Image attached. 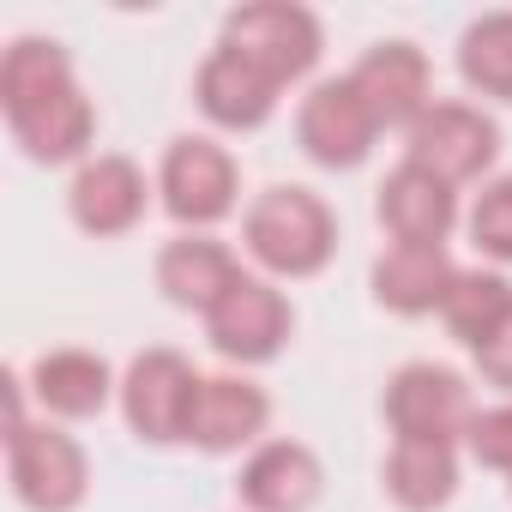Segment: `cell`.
<instances>
[{
	"label": "cell",
	"instance_id": "1",
	"mask_svg": "<svg viewBox=\"0 0 512 512\" xmlns=\"http://www.w3.org/2000/svg\"><path fill=\"white\" fill-rule=\"evenodd\" d=\"M0 115L13 145L43 169H79L97 157V103L85 97L67 43L55 37H13L0 55Z\"/></svg>",
	"mask_w": 512,
	"mask_h": 512
},
{
	"label": "cell",
	"instance_id": "2",
	"mask_svg": "<svg viewBox=\"0 0 512 512\" xmlns=\"http://www.w3.org/2000/svg\"><path fill=\"white\" fill-rule=\"evenodd\" d=\"M241 253L272 284L320 278L338 260V211L326 205V193H314L302 181H278V187L247 199V211H241Z\"/></svg>",
	"mask_w": 512,
	"mask_h": 512
},
{
	"label": "cell",
	"instance_id": "3",
	"mask_svg": "<svg viewBox=\"0 0 512 512\" xmlns=\"http://www.w3.org/2000/svg\"><path fill=\"white\" fill-rule=\"evenodd\" d=\"M13 422H7V482L25 512H79L91 494V452L49 416H31L25 374L7 380Z\"/></svg>",
	"mask_w": 512,
	"mask_h": 512
},
{
	"label": "cell",
	"instance_id": "4",
	"mask_svg": "<svg viewBox=\"0 0 512 512\" xmlns=\"http://www.w3.org/2000/svg\"><path fill=\"white\" fill-rule=\"evenodd\" d=\"M223 49H235L241 61H253L272 85H308L326 61V25L302 0H241L223 13L217 31Z\"/></svg>",
	"mask_w": 512,
	"mask_h": 512
},
{
	"label": "cell",
	"instance_id": "5",
	"mask_svg": "<svg viewBox=\"0 0 512 512\" xmlns=\"http://www.w3.org/2000/svg\"><path fill=\"white\" fill-rule=\"evenodd\" d=\"M157 205L175 217L181 235H211L223 217L241 211V163L211 133H175L157 163Z\"/></svg>",
	"mask_w": 512,
	"mask_h": 512
},
{
	"label": "cell",
	"instance_id": "6",
	"mask_svg": "<svg viewBox=\"0 0 512 512\" xmlns=\"http://www.w3.org/2000/svg\"><path fill=\"white\" fill-rule=\"evenodd\" d=\"M199 368L169 350L151 344L121 368V422L139 446H187V422H193V398H199Z\"/></svg>",
	"mask_w": 512,
	"mask_h": 512
},
{
	"label": "cell",
	"instance_id": "7",
	"mask_svg": "<svg viewBox=\"0 0 512 512\" xmlns=\"http://www.w3.org/2000/svg\"><path fill=\"white\" fill-rule=\"evenodd\" d=\"M500 157V121L482 103L464 97H434V109L404 133V163L440 175L446 187H482Z\"/></svg>",
	"mask_w": 512,
	"mask_h": 512
},
{
	"label": "cell",
	"instance_id": "8",
	"mask_svg": "<svg viewBox=\"0 0 512 512\" xmlns=\"http://www.w3.org/2000/svg\"><path fill=\"white\" fill-rule=\"evenodd\" d=\"M205 338H211V350H217L229 368H241V374H247V368H266V362H278V356L290 350V338H296V302H290L284 284L247 272V278L205 314Z\"/></svg>",
	"mask_w": 512,
	"mask_h": 512
},
{
	"label": "cell",
	"instance_id": "9",
	"mask_svg": "<svg viewBox=\"0 0 512 512\" xmlns=\"http://www.w3.org/2000/svg\"><path fill=\"white\" fill-rule=\"evenodd\" d=\"M380 416L392 428V440H440V446H464L476 398L470 380L446 362H404L386 392H380Z\"/></svg>",
	"mask_w": 512,
	"mask_h": 512
},
{
	"label": "cell",
	"instance_id": "10",
	"mask_svg": "<svg viewBox=\"0 0 512 512\" xmlns=\"http://www.w3.org/2000/svg\"><path fill=\"white\" fill-rule=\"evenodd\" d=\"M296 145L308 163L332 169V175H350L374 157L380 145V121L368 109V97L356 91L350 73H332V79H314L308 97L296 103Z\"/></svg>",
	"mask_w": 512,
	"mask_h": 512
},
{
	"label": "cell",
	"instance_id": "11",
	"mask_svg": "<svg viewBox=\"0 0 512 512\" xmlns=\"http://www.w3.org/2000/svg\"><path fill=\"white\" fill-rule=\"evenodd\" d=\"M151 193H157V175H145L139 157L127 151H97L73 169L67 181V217L79 235L91 241H121L145 223L151 211Z\"/></svg>",
	"mask_w": 512,
	"mask_h": 512
},
{
	"label": "cell",
	"instance_id": "12",
	"mask_svg": "<svg viewBox=\"0 0 512 512\" xmlns=\"http://www.w3.org/2000/svg\"><path fill=\"white\" fill-rule=\"evenodd\" d=\"M272 428V392L260 380H247L241 368H223V374H205L199 380V398H193V422H187V446L211 452V458H247Z\"/></svg>",
	"mask_w": 512,
	"mask_h": 512
},
{
	"label": "cell",
	"instance_id": "13",
	"mask_svg": "<svg viewBox=\"0 0 512 512\" xmlns=\"http://www.w3.org/2000/svg\"><path fill=\"white\" fill-rule=\"evenodd\" d=\"M25 392L49 422H91L109 404H121V374L109 368L103 350L61 344V350H43L25 368Z\"/></svg>",
	"mask_w": 512,
	"mask_h": 512
},
{
	"label": "cell",
	"instance_id": "14",
	"mask_svg": "<svg viewBox=\"0 0 512 512\" xmlns=\"http://www.w3.org/2000/svg\"><path fill=\"white\" fill-rule=\"evenodd\" d=\"M320 494H326V464L308 440H290V434L260 440L235 470L241 512H314Z\"/></svg>",
	"mask_w": 512,
	"mask_h": 512
},
{
	"label": "cell",
	"instance_id": "15",
	"mask_svg": "<svg viewBox=\"0 0 512 512\" xmlns=\"http://www.w3.org/2000/svg\"><path fill=\"white\" fill-rule=\"evenodd\" d=\"M350 79H356V91L368 97L380 133H410V127L434 109V67H428V55H422L416 43H404V37L374 43V49L350 67Z\"/></svg>",
	"mask_w": 512,
	"mask_h": 512
},
{
	"label": "cell",
	"instance_id": "16",
	"mask_svg": "<svg viewBox=\"0 0 512 512\" xmlns=\"http://www.w3.org/2000/svg\"><path fill=\"white\" fill-rule=\"evenodd\" d=\"M374 217H380L386 241H398V247H446L452 229L464 223V205H458V187H446L440 175L398 157V169L374 193Z\"/></svg>",
	"mask_w": 512,
	"mask_h": 512
},
{
	"label": "cell",
	"instance_id": "17",
	"mask_svg": "<svg viewBox=\"0 0 512 512\" xmlns=\"http://www.w3.org/2000/svg\"><path fill=\"white\" fill-rule=\"evenodd\" d=\"M151 278H157V290H163L169 308L205 320V314L247 278V266H241V253H235L229 241H217V235H169V241L157 247Z\"/></svg>",
	"mask_w": 512,
	"mask_h": 512
},
{
	"label": "cell",
	"instance_id": "18",
	"mask_svg": "<svg viewBox=\"0 0 512 512\" xmlns=\"http://www.w3.org/2000/svg\"><path fill=\"white\" fill-rule=\"evenodd\" d=\"M193 103H199V115H205L217 133H260V127L278 115L284 85H272L253 61H241L235 49L217 43V49L199 61V73H193Z\"/></svg>",
	"mask_w": 512,
	"mask_h": 512
},
{
	"label": "cell",
	"instance_id": "19",
	"mask_svg": "<svg viewBox=\"0 0 512 512\" xmlns=\"http://www.w3.org/2000/svg\"><path fill=\"white\" fill-rule=\"evenodd\" d=\"M458 272L464 266L452 260L446 247H398V241H386L374 253V266H368V290H374V302L386 314L422 320V314H440L446 308Z\"/></svg>",
	"mask_w": 512,
	"mask_h": 512
},
{
	"label": "cell",
	"instance_id": "20",
	"mask_svg": "<svg viewBox=\"0 0 512 512\" xmlns=\"http://www.w3.org/2000/svg\"><path fill=\"white\" fill-rule=\"evenodd\" d=\"M458 482H464L458 446L440 440H392L380 464V488L398 512H446L458 500Z\"/></svg>",
	"mask_w": 512,
	"mask_h": 512
},
{
	"label": "cell",
	"instance_id": "21",
	"mask_svg": "<svg viewBox=\"0 0 512 512\" xmlns=\"http://www.w3.org/2000/svg\"><path fill=\"white\" fill-rule=\"evenodd\" d=\"M506 314H512V278L494 272V266H464L458 284H452V296H446V308H440L446 332H452L470 356L506 326Z\"/></svg>",
	"mask_w": 512,
	"mask_h": 512
},
{
	"label": "cell",
	"instance_id": "22",
	"mask_svg": "<svg viewBox=\"0 0 512 512\" xmlns=\"http://www.w3.org/2000/svg\"><path fill=\"white\" fill-rule=\"evenodd\" d=\"M458 79L470 97L512 103V13H482L458 37Z\"/></svg>",
	"mask_w": 512,
	"mask_h": 512
},
{
	"label": "cell",
	"instance_id": "23",
	"mask_svg": "<svg viewBox=\"0 0 512 512\" xmlns=\"http://www.w3.org/2000/svg\"><path fill=\"white\" fill-rule=\"evenodd\" d=\"M464 229H470V247L494 272H512V175H488L464 211Z\"/></svg>",
	"mask_w": 512,
	"mask_h": 512
},
{
	"label": "cell",
	"instance_id": "24",
	"mask_svg": "<svg viewBox=\"0 0 512 512\" xmlns=\"http://www.w3.org/2000/svg\"><path fill=\"white\" fill-rule=\"evenodd\" d=\"M464 452H470L482 470H494V476H512V398H500V404H482V410L470 416Z\"/></svg>",
	"mask_w": 512,
	"mask_h": 512
},
{
	"label": "cell",
	"instance_id": "25",
	"mask_svg": "<svg viewBox=\"0 0 512 512\" xmlns=\"http://www.w3.org/2000/svg\"><path fill=\"white\" fill-rule=\"evenodd\" d=\"M476 362V374H482V386H494L500 398H512V314H506V326L470 356Z\"/></svg>",
	"mask_w": 512,
	"mask_h": 512
},
{
	"label": "cell",
	"instance_id": "26",
	"mask_svg": "<svg viewBox=\"0 0 512 512\" xmlns=\"http://www.w3.org/2000/svg\"><path fill=\"white\" fill-rule=\"evenodd\" d=\"M506 494H512V476H506Z\"/></svg>",
	"mask_w": 512,
	"mask_h": 512
}]
</instances>
